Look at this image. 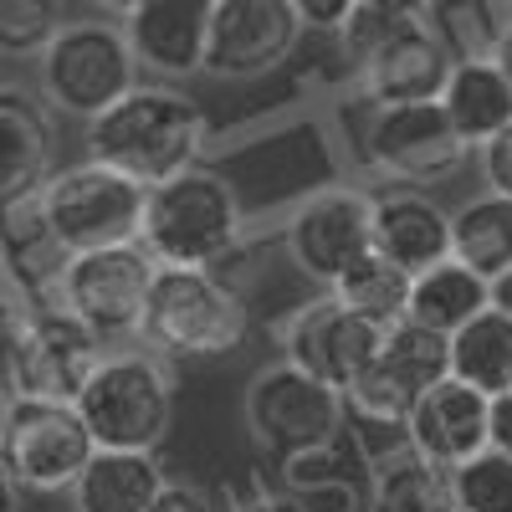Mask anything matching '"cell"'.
Returning <instances> with one entry per match:
<instances>
[{"label": "cell", "instance_id": "cell-1", "mask_svg": "<svg viewBox=\"0 0 512 512\" xmlns=\"http://www.w3.org/2000/svg\"><path fill=\"white\" fill-rule=\"evenodd\" d=\"M205 144V113L164 82H134L118 103L88 118V159L139 180L144 190L195 164Z\"/></svg>", "mask_w": 512, "mask_h": 512}, {"label": "cell", "instance_id": "cell-2", "mask_svg": "<svg viewBox=\"0 0 512 512\" xmlns=\"http://www.w3.org/2000/svg\"><path fill=\"white\" fill-rule=\"evenodd\" d=\"M246 297L210 267H154L139 338L159 359H226L246 344Z\"/></svg>", "mask_w": 512, "mask_h": 512}, {"label": "cell", "instance_id": "cell-3", "mask_svg": "<svg viewBox=\"0 0 512 512\" xmlns=\"http://www.w3.org/2000/svg\"><path fill=\"white\" fill-rule=\"evenodd\" d=\"M139 241L164 267H216L241 241L236 190L210 169H180L144 190Z\"/></svg>", "mask_w": 512, "mask_h": 512}, {"label": "cell", "instance_id": "cell-4", "mask_svg": "<svg viewBox=\"0 0 512 512\" xmlns=\"http://www.w3.org/2000/svg\"><path fill=\"white\" fill-rule=\"evenodd\" d=\"M72 405L82 425H88L93 446L154 451L169 436V420H175V379H169L159 354H144V349L103 354L98 369L82 379Z\"/></svg>", "mask_w": 512, "mask_h": 512}, {"label": "cell", "instance_id": "cell-5", "mask_svg": "<svg viewBox=\"0 0 512 512\" xmlns=\"http://www.w3.org/2000/svg\"><path fill=\"white\" fill-rule=\"evenodd\" d=\"M41 103L67 118H98L139 82L128 36L113 21H62V31L36 52Z\"/></svg>", "mask_w": 512, "mask_h": 512}, {"label": "cell", "instance_id": "cell-6", "mask_svg": "<svg viewBox=\"0 0 512 512\" xmlns=\"http://www.w3.org/2000/svg\"><path fill=\"white\" fill-rule=\"evenodd\" d=\"M93 451L98 446L72 400H0V466L21 492H67Z\"/></svg>", "mask_w": 512, "mask_h": 512}, {"label": "cell", "instance_id": "cell-7", "mask_svg": "<svg viewBox=\"0 0 512 512\" xmlns=\"http://www.w3.org/2000/svg\"><path fill=\"white\" fill-rule=\"evenodd\" d=\"M103 359V338L67 313L62 303L21 308L16 333L0 364V400L6 395H41V400H77L82 379Z\"/></svg>", "mask_w": 512, "mask_h": 512}, {"label": "cell", "instance_id": "cell-8", "mask_svg": "<svg viewBox=\"0 0 512 512\" xmlns=\"http://www.w3.org/2000/svg\"><path fill=\"white\" fill-rule=\"evenodd\" d=\"M246 431L267 456L292 461L344 436V395L287 359L267 364L246 384Z\"/></svg>", "mask_w": 512, "mask_h": 512}, {"label": "cell", "instance_id": "cell-9", "mask_svg": "<svg viewBox=\"0 0 512 512\" xmlns=\"http://www.w3.org/2000/svg\"><path fill=\"white\" fill-rule=\"evenodd\" d=\"M41 210H47V226L62 241V251L139 241L144 185L118 175L108 164H98V159H88V164H72V169H52L47 185H41Z\"/></svg>", "mask_w": 512, "mask_h": 512}, {"label": "cell", "instance_id": "cell-10", "mask_svg": "<svg viewBox=\"0 0 512 512\" xmlns=\"http://www.w3.org/2000/svg\"><path fill=\"white\" fill-rule=\"evenodd\" d=\"M451 374V344L446 333L425 328L415 318H400L384 328L379 354L359 369V379L344 390V415L354 425H405L410 405Z\"/></svg>", "mask_w": 512, "mask_h": 512}, {"label": "cell", "instance_id": "cell-11", "mask_svg": "<svg viewBox=\"0 0 512 512\" xmlns=\"http://www.w3.org/2000/svg\"><path fill=\"white\" fill-rule=\"evenodd\" d=\"M154 256L144 241H118L72 251L62 267V308L77 313L103 344L108 338H134L144 318V297L154 282Z\"/></svg>", "mask_w": 512, "mask_h": 512}, {"label": "cell", "instance_id": "cell-12", "mask_svg": "<svg viewBox=\"0 0 512 512\" xmlns=\"http://www.w3.org/2000/svg\"><path fill=\"white\" fill-rule=\"evenodd\" d=\"M364 154L379 175L400 185H441L466 164L472 144L451 128L436 98H420V103H379L364 134Z\"/></svg>", "mask_w": 512, "mask_h": 512}, {"label": "cell", "instance_id": "cell-13", "mask_svg": "<svg viewBox=\"0 0 512 512\" xmlns=\"http://www.w3.org/2000/svg\"><path fill=\"white\" fill-rule=\"evenodd\" d=\"M379 344H384V323L344 308L333 292L303 303L282 323V354H287V364H297L303 374L323 379L328 390H338V395L359 379V369L379 354Z\"/></svg>", "mask_w": 512, "mask_h": 512}, {"label": "cell", "instance_id": "cell-14", "mask_svg": "<svg viewBox=\"0 0 512 512\" xmlns=\"http://www.w3.org/2000/svg\"><path fill=\"white\" fill-rule=\"evenodd\" d=\"M297 41H303V21H297L292 0H216L200 72L267 77L297 52Z\"/></svg>", "mask_w": 512, "mask_h": 512}, {"label": "cell", "instance_id": "cell-15", "mask_svg": "<svg viewBox=\"0 0 512 512\" xmlns=\"http://www.w3.org/2000/svg\"><path fill=\"white\" fill-rule=\"evenodd\" d=\"M354 62L359 93L369 103H420L441 98V82L451 72V57L436 41V31L425 26V16H400L384 26Z\"/></svg>", "mask_w": 512, "mask_h": 512}, {"label": "cell", "instance_id": "cell-16", "mask_svg": "<svg viewBox=\"0 0 512 512\" xmlns=\"http://www.w3.org/2000/svg\"><path fill=\"white\" fill-rule=\"evenodd\" d=\"M287 256L292 267L313 277V282H333L359 251H369V195L359 190H318L287 216Z\"/></svg>", "mask_w": 512, "mask_h": 512}, {"label": "cell", "instance_id": "cell-17", "mask_svg": "<svg viewBox=\"0 0 512 512\" xmlns=\"http://www.w3.org/2000/svg\"><path fill=\"white\" fill-rule=\"evenodd\" d=\"M216 0H139L123 16L128 52L154 77H190L205 67V31Z\"/></svg>", "mask_w": 512, "mask_h": 512}, {"label": "cell", "instance_id": "cell-18", "mask_svg": "<svg viewBox=\"0 0 512 512\" xmlns=\"http://www.w3.org/2000/svg\"><path fill=\"white\" fill-rule=\"evenodd\" d=\"M405 441L436 466H456L487 446V395L466 379L446 374L425 390L405 415Z\"/></svg>", "mask_w": 512, "mask_h": 512}, {"label": "cell", "instance_id": "cell-19", "mask_svg": "<svg viewBox=\"0 0 512 512\" xmlns=\"http://www.w3.org/2000/svg\"><path fill=\"white\" fill-rule=\"evenodd\" d=\"M57 164L52 108L31 88L0 82V210L36 195Z\"/></svg>", "mask_w": 512, "mask_h": 512}, {"label": "cell", "instance_id": "cell-20", "mask_svg": "<svg viewBox=\"0 0 512 512\" xmlns=\"http://www.w3.org/2000/svg\"><path fill=\"white\" fill-rule=\"evenodd\" d=\"M369 241L415 277L451 256V216L420 190H390L369 200Z\"/></svg>", "mask_w": 512, "mask_h": 512}, {"label": "cell", "instance_id": "cell-21", "mask_svg": "<svg viewBox=\"0 0 512 512\" xmlns=\"http://www.w3.org/2000/svg\"><path fill=\"white\" fill-rule=\"evenodd\" d=\"M164 482L169 477L154 461V451H103L98 446L67 492H72V512H149Z\"/></svg>", "mask_w": 512, "mask_h": 512}, {"label": "cell", "instance_id": "cell-22", "mask_svg": "<svg viewBox=\"0 0 512 512\" xmlns=\"http://www.w3.org/2000/svg\"><path fill=\"white\" fill-rule=\"evenodd\" d=\"M436 103L446 108L451 128H456L466 144H487L502 123H512V82L497 67V57L451 62Z\"/></svg>", "mask_w": 512, "mask_h": 512}, {"label": "cell", "instance_id": "cell-23", "mask_svg": "<svg viewBox=\"0 0 512 512\" xmlns=\"http://www.w3.org/2000/svg\"><path fill=\"white\" fill-rule=\"evenodd\" d=\"M364 512H461L456 507V492H451V466L425 461L405 441L400 456L374 461Z\"/></svg>", "mask_w": 512, "mask_h": 512}, {"label": "cell", "instance_id": "cell-24", "mask_svg": "<svg viewBox=\"0 0 512 512\" xmlns=\"http://www.w3.org/2000/svg\"><path fill=\"white\" fill-rule=\"evenodd\" d=\"M282 466H287V492L303 502V512H354L369 497V487L354 477L359 456H354V446H344V436L292 456Z\"/></svg>", "mask_w": 512, "mask_h": 512}, {"label": "cell", "instance_id": "cell-25", "mask_svg": "<svg viewBox=\"0 0 512 512\" xmlns=\"http://www.w3.org/2000/svg\"><path fill=\"white\" fill-rule=\"evenodd\" d=\"M487 308V277H477L472 267H461L456 256L425 267L410 277V297H405V318L436 328V333H456L472 313Z\"/></svg>", "mask_w": 512, "mask_h": 512}, {"label": "cell", "instance_id": "cell-26", "mask_svg": "<svg viewBox=\"0 0 512 512\" xmlns=\"http://www.w3.org/2000/svg\"><path fill=\"white\" fill-rule=\"evenodd\" d=\"M451 374L466 379L472 390L482 395H497L512 384V318L502 308H482L472 313L451 338Z\"/></svg>", "mask_w": 512, "mask_h": 512}, {"label": "cell", "instance_id": "cell-27", "mask_svg": "<svg viewBox=\"0 0 512 512\" xmlns=\"http://www.w3.org/2000/svg\"><path fill=\"white\" fill-rule=\"evenodd\" d=\"M451 256L477 277H497L512 267V200L507 195H477L451 216Z\"/></svg>", "mask_w": 512, "mask_h": 512}, {"label": "cell", "instance_id": "cell-28", "mask_svg": "<svg viewBox=\"0 0 512 512\" xmlns=\"http://www.w3.org/2000/svg\"><path fill=\"white\" fill-rule=\"evenodd\" d=\"M333 297L344 308H354V313H364V318H374V323H400L405 318V297H410V272L405 267H395L384 251H359L354 262L338 272L333 282Z\"/></svg>", "mask_w": 512, "mask_h": 512}, {"label": "cell", "instance_id": "cell-29", "mask_svg": "<svg viewBox=\"0 0 512 512\" xmlns=\"http://www.w3.org/2000/svg\"><path fill=\"white\" fill-rule=\"evenodd\" d=\"M507 0H431L425 6V26L436 31L451 62H477L497 57V41L507 31Z\"/></svg>", "mask_w": 512, "mask_h": 512}, {"label": "cell", "instance_id": "cell-30", "mask_svg": "<svg viewBox=\"0 0 512 512\" xmlns=\"http://www.w3.org/2000/svg\"><path fill=\"white\" fill-rule=\"evenodd\" d=\"M451 492L461 512H512V456L482 446L451 466Z\"/></svg>", "mask_w": 512, "mask_h": 512}, {"label": "cell", "instance_id": "cell-31", "mask_svg": "<svg viewBox=\"0 0 512 512\" xmlns=\"http://www.w3.org/2000/svg\"><path fill=\"white\" fill-rule=\"evenodd\" d=\"M62 0H0V57H36L62 31Z\"/></svg>", "mask_w": 512, "mask_h": 512}, {"label": "cell", "instance_id": "cell-32", "mask_svg": "<svg viewBox=\"0 0 512 512\" xmlns=\"http://www.w3.org/2000/svg\"><path fill=\"white\" fill-rule=\"evenodd\" d=\"M477 149H482V180H487L497 195L512 200V123H502L497 134H492L487 144H477Z\"/></svg>", "mask_w": 512, "mask_h": 512}, {"label": "cell", "instance_id": "cell-33", "mask_svg": "<svg viewBox=\"0 0 512 512\" xmlns=\"http://www.w3.org/2000/svg\"><path fill=\"white\" fill-rule=\"evenodd\" d=\"M226 512H303V502H297L292 492L267 487V482H246L226 497Z\"/></svg>", "mask_w": 512, "mask_h": 512}, {"label": "cell", "instance_id": "cell-34", "mask_svg": "<svg viewBox=\"0 0 512 512\" xmlns=\"http://www.w3.org/2000/svg\"><path fill=\"white\" fill-rule=\"evenodd\" d=\"M149 512H221V507H216V497H210V492H200L190 482H164L159 497L149 502Z\"/></svg>", "mask_w": 512, "mask_h": 512}, {"label": "cell", "instance_id": "cell-35", "mask_svg": "<svg viewBox=\"0 0 512 512\" xmlns=\"http://www.w3.org/2000/svg\"><path fill=\"white\" fill-rule=\"evenodd\" d=\"M297 21H303V31H338L344 26V16L354 11V0H292Z\"/></svg>", "mask_w": 512, "mask_h": 512}, {"label": "cell", "instance_id": "cell-36", "mask_svg": "<svg viewBox=\"0 0 512 512\" xmlns=\"http://www.w3.org/2000/svg\"><path fill=\"white\" fill-rule=\"evenodd\" d=\"M487 446L512 456V384L497 395H487Z\"/></svg>", "mask_w": 512, "mask_h": 512}, {"label": "cell", "instance_id": "cell-37", "mask_svg": "<svg viewBox=\"0 0 512 512\" xmlns=\"http://www.w3.org/2000/svg\"><path fill=\"white\" fill-rule=\"evenodd\" d=\"M487 303H492V308H502V313L512 318V267H507V272H497V277L487 282Z\"/></svg>", "mask_w": 512, "mask_h": 512}, {"label": "cell", "instance_id": "cell-38", "mask_svg": "<svg viewBox=\"0 0 512 512\" xmlns=\"http://www.w3.org/2000/svg\"><path fill=\"white\" fill-rule=\"evenodd\" d=\"M0 512H21V487L6 477V466H0Z\"/></svg>", "mask_w": 512, "mask_h": 512}, {"label": "cell", "instance_id": "cell-39", "mask_svg": "<svg viewBox=\"0 0 512 512\" xmlns=\"http://www.w3.org/2000/svg\"><path fill=\"white\" fill-rule=\"evenodd\" d=\"M497 67H502L507 82H512V21H507V31H502V41H497Z\"/></svg>", "mask_w": 512, "mask_h": 512}, {"label": "cell", "instance_id": "cell-40", "mask_svg": "<svg viewBox=\"0 0 512 512\" xmlns=\"http://www.w3.org/2000/svg\"><path fill=\"white\" fill-rule=\"evenodd\" d=\"M379 6H390V11H405V16H425V6H431V0H379Z\"/></svg>", "mask_w": 512, "mask_h": 512}, {"label": "cell", "instance_id": "cell-41", "mask_svg": "<svg viewBox=\"0 0 512 512\" xmlns=\"http://www.w3.org/2000/svg\"><path fill=\"white\" fill-rule=\"evenodd\" d=\"M93 6H103V11H113V16H128L139 6V0H93Z\"/></svg>", "mask_w": 512, "mask_h": 512}]
</instances>
